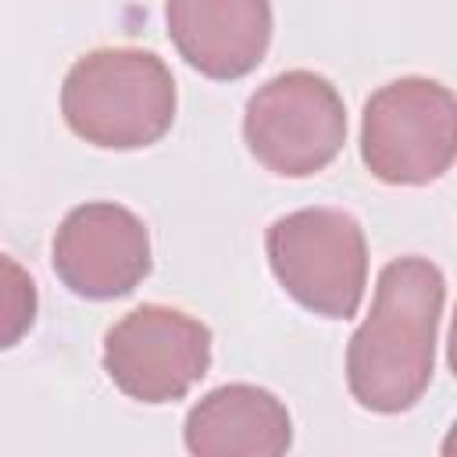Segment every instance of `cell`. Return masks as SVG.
<instances>
[{
	"label": "cell",
	"instance_id": "cell-9",
	"mask_svg": "<svg viewBox=\"0 0 457 457\" xmlns=\"http://www.w3.org/2000/svg\"><path fill=\"white\" fill-rule=\"evenodd\" d=\"M182 439L189 457H286L293 421L275 393L228 382L189 407Z\"/></svg>",
	"mask_w": 457,
	"mask_h": 457
},
{
	"label": "cell",
	"instance_id": "cell-6",
	"mask_svg": "<svg viewBox=\"0 0 457 457\" xmlns=\"http://www.w3.org/2000/svg\"><path fill=\"white\" fill-rule=\"evenodd\" d=\"M211 368V328L179 307L143 303L104 336V371L139 403L182 400Z\"/></svg>",
	"mask_w": 457,
	"mask_h": 457
},
{
	"label": "cell",
	"instance_id": "cell-4",
	"mask_svg": "<svg viewBox=\"0 0 457 457\" xmlns=\"http://www.w3.org/2000/svg\"><path fill=\"white\" fill-rule=\"evenodd\" d=\"M457 154V100L421 75L375 89L361 118V157L378 182L428 186L443 179Z\"/></svg>",
	"mask_w": 457,
	"mask_h": 457
},
{
	"label": "cell",
	"instance_id": "cell-10",
	"mask_svg": "<svg viewBox=\"0 0 457 457\" xmlns=\"http://www.w3.org/2000/svg\"><path fill=\"white\" fill-rule=\"evenodd\" d=\"M39 293L32 275L7 253H0V350H11L25 339L36 321Z\"/></svg>",
	"mask_w": 457,
	"mask_h": 457
},
{
	"label": "cell",
	"instance_id": "cell-3",
	"mask_svg": "<svg viewBox=\"0 0 457 457\" xmlns=\"http://www.w3.org/2000/svg\"><path fill=\"white\" fill-rule=\"evenodd\" d=\"M268 264L282 289L321 318L357 314L368 286V243L350 211L300 207L268 225Z\"/></svg>",
	"mask_w": 457,
	"mask_h": 457
},
{
	"label": "cell",
	"instance_id": "cell-1",
	"mask_svg": "<svg viewBox=\"0 0 457 457\" xmlns=\"http://www.w3.org/2000/svg\"><path fill=\"white\" fill-rule=\"evenodd\" d=\"M446 278L428 257H396L378 271L368 318L346 346V386L364 411H411L436 368Z\"/></svg>",
	"mask_w": 457,
	"mask_h": 457
},
{
	"label": "cell",
	"instance_id": "cell-8",
	"mask_svg": "<svg viewBox=\"0 0 457 457\" xmlns=\"http://www.w3.org/2000/svg\"><path fill=\"white\" fill-rule=\"evenodd\" d=\"M164 18L175 50L207 79L250 75L271 43L264 0H171Z\"/></svg>",
	"mask_w": 457,
	"mask_h": 457
},
{
	"label": "cell",
	"instance_id": "cell-2",
	"mask_svg": "<svg viewBox=\"0 0 457 457\" xmlns=\"http://www.w3.org/2000/svg\"><path fill=\"white\" fill-rule=\"evenodd\" d=\"M68 129L104 150L157 143L175 121L171 68L139 46H100L82 54L61 86Z\"/></svg>",
	"mask_w": 457,
	"mask_h": 457
},
{
	"label": "cell",
	"instance_id": "cell-5",
	"mask_svg": "<svg viewBox=\"0 0 457 457\" xmlns=\"http://www.w3.org/2000/svg\"><path fill=\"white\" fill-rule=\"evenodd\" d=\"M246 150L275 175L307 179L336 161L346 139L339 89L307 68L268 79L243 111Z\"/></svg>",
	"mask_w": 457,
	"mask_h": 457
},
{
	"label": "cell",
	"instance_id": "cell-7",
	"mask_svg": "<svg viewBox=\"0 0 457 457\" xmlns=\"http://www.w3.org/2000/svg\"><path fill=\"white\" fill-rule=\"evenodd\" d=\"M50 261L75 296L114 300L150 275V232L129 207L93 200L68 211Z\"/></svg>",
	"mask_w": 457,
	"mask_h": 457
}]
</instances>
